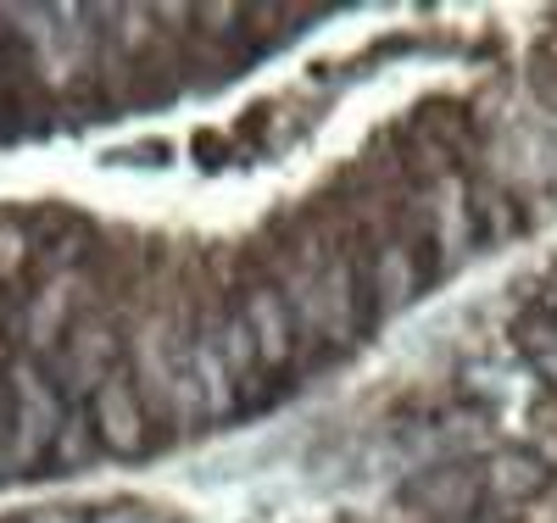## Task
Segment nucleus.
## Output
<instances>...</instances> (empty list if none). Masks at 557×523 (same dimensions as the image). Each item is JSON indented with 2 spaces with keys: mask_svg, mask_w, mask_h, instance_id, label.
I'll list each match as a JSON object with an SVG mask.
<instances>
[{
  "mask_svg": "<svg viewBox=\"0 0 557 523\" xmlns=\"http://www.w3.org/2000/svg\"><path fill=\"white\" fill-rule=\"evenodd\" d=\"M67 423V401L57 390V378L45 362H34L28 351L7 357V446H12V468H39L51 462V446Z\"/></svg>",
  "mask_w": 557,
  "mask_h": 523,
  "instance_id": "obj_1",
  "label": "nucleus"
},
{
  "mask_svg": "<svg viewBox=\"0 0 557 523\" xmlns=\"http://www.w3.org/2000/svg\"><path fill=\"white\" fill-rule=\"evenodd\" d=\"M117 368H123V357H117V335L107 323H78L62 340V357H51V378H57L67 407H89V396H96Z\"/></svg>",
  "mask_w": 557,
  "mask_h": 523,
  "instance_id": "obj_2",
  "label": "nucleus"
},
{
  "mask_svg": "<svg viewBox=\"0 0 557 523\" xmlns=\"http://www.w3.org/2000/svg\"><path fill=\"white\" fill-rule=\"evenodd\" d=\"M89 423H96V435H101V451L112 457H146L151 446V412H146V396H139V385L117 368L107 385L89 396Z\"/></svg>",
  "mask_w": 557,
  "mask_h": 523,
  "instance_id": "obj_3",
  "label": "nucleus"
},
{
  "mask_svg": "<svg viewBox=\"0 0 557 523\" xmlns=\"http://www.w3.org/2000/svg\"><path fill=\"white\" fill-rule=\"evenodd\" d=\"M240 323H246L262 368H285L296 357V317H290V301L278 284H251L240 301Z\"/></svg>",
  "mask_w": 557,
  "mask_h": 523,
  "instance_id": "obj_4",
  "label": "nucleus"
},
{
  "mask_svg": "<svg viewBox=\"0 0 557 523\" xmlns=\"http://www.w3.org/2000/svg\"><path fill=\"white\" fill-rule=\"evenodd\" d=\"M178 368L190 373V385H196V401H201V418H228L235 412V396H240V378H235V368L223 362V351H218V335L207 328V335H190L178 346Z\"/></svg>",
  "mask_w": 557,
  "mask_h": 523,
  "instance_id": "obj_5",
  "label": "nucleus"
},
{
  "mask_svg": "<svg viewBox=\"0 0 557 523\" xmlns=\"http://www.w3.org/2000/svg\"><path fill=\"white\" fill-rule=\"evenodd\" d=\"M412 501L424 507L430 518H441V523L474 518L480 501H485L480 468H474V462H441V468H424V473L412 480Z\"/></svg>",
  "mask_w": 557,
  "mask_h": 523,
  "instance_id": "obj_6",
  "label": "nucleus"
},
{
  "mask_svg": "<svg viewBox=\"0 0 557 523\" xmlns=\"http://www.w3.org/2000/svg\"><path fill=\"white\" fill-rule=\"evenodd\" d=\"M480 485H485L491 501L519 507V501H535V496L552 485V468H546L535 451H524V446H502V451H491V457L480 462Z\"/></svg>",
  "mask_w": 557,
  "mask_h": 523,
  "instance_id": "obj_7",
  "label": "nucleus"
},
{
  "mask_svg": "<svg viewBox=\"0 0 557 523\" xmlns=\"http://www.w3.org/2000/svg\"><path fill=\"white\" fill-rule=\"evenodd\" d=\"M362 312H368V307L357 301L351 262H330V267H323V278H318V328H323L335 346H351Z\"/></svg>",
  "mask_w": 557,
  "mask_h": 523,
  "instance_id": "obj_8",
  "label": "nucleus"
},
{
  "mask_svg": "<svg viewBox=\"0 0 557 523\" xmlns=\"http://www.w3.org/2000/svg\"><path fill=\"white\" fill-rule=\"evenodd\" d=\"M368 290H374L380 312H396L418 296V267H412V246L391 240L380 257H374V273H368Z\"/></svg>",
  "mask_w": 557,
  "mask_h": 523,
  "instance_id": "obj_9",
  "label": "nucleus"
},
{
  "mask_svg": "<svg viewBox=\"0 0 557 523\" xmlns=\"http://www.w3.org/2000/svg\"><path fill=\"white\" fill-rule=\"evenodd\" d=\"M67 328V284H45V290L28 301V317H23V351L34 362H45V351L57 346V335Z\"/></svg>",
  "mask_w": 557,
  "mask_h": 523,
  "instance_id": "obj_10",
  "label": "nucleus"
},
{
  "mask_svg": "<svg viewBox=\"0 0 557 523\" xmlns=\"http://www.w3.org/2000/svg\"><path fill=\"white\" fill-rule=\"evenodd\" d=\"M101 457V435H96V423H89V412L84 407H67V423H62V435H57V446H51V462L57 468H84V462H96Z\"/></svg>",
  "mask_w": 557,
  "mask_h": 523,
  "instance_id": "obj_11",
  "label": "nucleus"
},
{
  "mask_svg": "<svg viewBox=\"0 0 557 523\" xmlns=\"http://www.w3.org/2000/svg\"><path fill=\"white\" fill-rule=\"evenodd\" d=\"M212 335H218L223 362L235 368V378H251V368H257V346H251V335H246V323H240V317H223Z\"/></svg>",
  "mask_w": 557,
  "mask_h": 523,
  "instance_id": "obj_12",
  "label": "nucleus"
},
{
  "mask_svg": "<svg viewBox=\"0 0 557 523\" xmlns=\"http://www.w3.org/2000/svg\"><path fill=\"white\" fill-rule=\"evenodd\" d=\"M151 512L146 507H134V501H117V507H101V512H89V523H146Z\"/></svg>",
  "mask_w": 557,
  "mask_h": 523,
  "instance_id": "obj_13",
  "label": "nucleus"
},
{
  "mask_svg": "<svg viewBox=\"0 0 557 523\" xmlns=\"http://www.w3.org/2000/svg\"><path fill=\"white\" fill-rule=\"evenodd\" d=\"M23 523H89L84 512H67V507H39V512H28Z\"/></svg>",
  "mask_w": 557,
  "mask_h": 523,
  "instance_id": "obj_14",
  "label": "nucleus"
},
{
  "mask_svg": "<svg viewBox=\"0 0 557 523\" xmlns=\"http://www.w3.org/2000/svg\"><path fill=\"white\" fill-rule=\"evenodd\" d=\"M0 462L12 468V446H7V357H0Z\"/></svg>",
  "mask_w": 557,
  "mask_h": 523,
  "instance_id": "obj_15",
  "label": "nucleus"
},
{
  "mask_svg": "<svg viewBox=\"0 0 557 523\" xmlns=\"http://www.w3.org/2000/svg\"><path fill=\"white\" fill-rule=\"evenodd\" d=\"M541 373H546V378H552V385H557V340H552V346L541 351Z\"/></svg>",
  "mask_w": 557,
  "mask_h": 523,
  "instance_id": "obj_16",
  "label": "nucleus"
},
{
  "mask_svg": "<svg viewBox=\"0 0 557 523\" xmlns=\"http://www.w3.org/2000/svg\"><path fill=\"white\" fill-rule=\"evenodd\" d=\"M146 523H178V518H168V512H151V518H146Z\"/></svg>",
  "mask_w": 557,
  "mask_h": 523,
  "instance_id": "obj_17",
  "label": "nucleus"
}]
</instances>
